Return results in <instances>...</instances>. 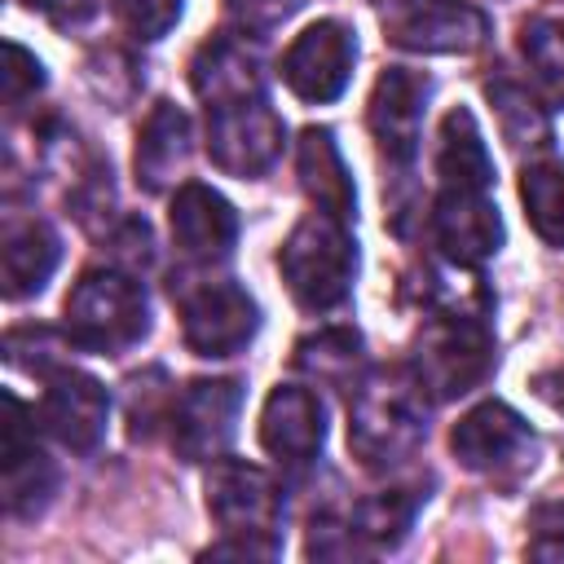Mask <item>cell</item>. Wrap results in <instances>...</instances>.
<instances>
[{
    "label": "cell",
    "mask_w": 564,
    "mask_h": 564,
    "mask_svg": "<svg viewBox=\"0 0 564 564\" xmlns=\"http://www.w3.org/2000/svg\"><path fill=\"white\" fill-rule=\"evenodd\" d=\"M427 392L405 370H370L348 397V449L370 471H392L427 436Z\"/></svg>",
    "instance_id": "cell-1"
},
{
    "label": "cell",
    "mask_w": 564,
    "mask_h": 564,
    "mask_svg": "<svg viewBox=\"0 0 564 564\" xmlns=\"http://www.w3.org/2000/svg\"><path fill=\"white\" fill-rule=\"evenodd\" d=\"M207 516L220 529V542L207 546L212 560H273L282 551L286 498L273 471L247 458H216L207 471Z\"/></svg>",
    "instance_id": "cell-2"
},
{
    "label": "cell",
    "mask_w": 564,
    "mask_h": 564,
    "mask_svg": "<svg viewBox=\"0 0 564 564\" xmlns=\"http://www.w3.org/2000/svg\"><path fill=\"white\" fill-rule=\"evenodd\" d=\"M494 370V335L476 308H436L410 344V375L427 401H454L480 388Z\"/></svg>",
    "instance_id": "cell-3"
},
{
    "label": "cell",
    "mask_w": 564,
    "mask_h": 564,
    "mask_svg": "<svg viewBox=\"0 0 564 564\" xmlns=\"http://www.w3.org/2000/svg\"><path fill=\"white\" fill-rule=\"evenodd\" d=\"M278 269L300 308L308 313L339 308L357 278V242H352L348 220L326 216V212L300 216L278 251Z\"/></svg>",
    "instance_id": "cell-4"
},
{
    "label": "cell",
    "mask_w": 564,
    "mask_h": 564,
    "mask_svg": "<svg viewBox=\"0 0 564 564\" xmlns=\"http://www.w3.org/2000/svg\"><path fill=\"white\" fill-rule=\"evenodd\" d=\"M62 330L88 352H123L150 330V300L119 264L84 269L62 304Z\"/></svg>",
    "instance_id": "cell-5"
},
{
    "label": "cell",
    "mask_w": 564,
    "mask_h": 564,
    "mask_svg": "<svg viewBox=\"0 0 564 564\" xmlns=\"http://www.w3.org/2000/svg\"><path fill=\"white\" fill-rule=\"evenodd\" d=\"M203 145H207V159L225 176L256 181V176H264L282 159L286 123L269 106V93L264 97L225 101V106L203 110Z\"/></svg>",
    "instance_id": "cell-6"
},
{
    "label": "cell",
    "mask_w": 564,
    "mask_h": 564,
    "mask_svg": "<svg viewBox=\"0 0 564 564\" xmlns=\"http://www.w3.org/2000/svg\"><path fill=\"white\" fill-rule=\"evenodd\" d=\"M181 339L194 357H234L260 330V304L234 278H198L176 291Z\"/></svg>",
    "instance_id": "cell-7"
},
{
    "label": "cell",
    "mask_w": 564,
    "mask_h": 564,
    "mask_svg": "<svg viewBox=\"0 0 564 564\" xmlns=\"http://www.w3.org/2000/svg\"><path fill=\"white\" fill-rule=\"evenodd\" d=\"M388 44L427 57H467L489 44V13L471 0H401L383 18Z\"/></svg>",
    "instance_id": "cell-8"
},
{
    "label": "cell",
    "mask_w": 564,
    "mask_h": 564,
    "mask_svg": "<svg viewBox=\"0 0 564 564\" xmlns=\"http://www.w3.org/2000/svg\"><path fill=\"white\" fill-rule=\"evenodd\" d=\"M357 66V35L348 22L339 18H317L308 22L282 53V84L308 101V106H326L335 97H344L348 79Z\"/></svg>",
    "instance_id": "cell-9"
},
{
    "label": "cell",
    "mask_w": 564,
    "mask_h": 564,
    "mask_svg": "<svg viewBox=\"0 0 564 564\" xmlns=\"http://www.w3.org/2000/svg\"><path fill=\"white\" fill-rule=\"evenodd\" d=\"M242 383L238 379H189L172 397L167 432L185 463H216L238 432Z\"/></svg>",
    "instance_id": "cell-10"
},
{
    "label": "cell",
    "mask_w": 564,
    "mask_h": 564,
    "mask_svg": "<svg viewBox=\"0 0 564 564\" xmlns=\"http://www.w3.org/2000/svg\"><path fill=\"white\" fill-rule=\"evenodd\" d=\"M35 423L62 449L93 454L110 423V392L101 388V379H93L84 370L53 366L44 375V392L35 401Z\"/></svg>",
    "instance_id": "cell-11"
},
{
    "label": "cell",
    "mask_w": 564,
    "mask_h": 564,
    "mask_svg": "<svg viewBox=\"0 0 564 564\" xmlns=\"http://www.w3.org/2000/svg\"><path fill=\"white\" fill-rule=\"evenodd\" d=\"M40 423L26 414L18 397H4V427H0V480H4V511L31 520L48 507L57 489V467L40 445Z\"/></svg>",
    "instance_id": "cell-12"
},
{
    "label": "cell",
    "mask_w": 564,
    "mask_h": 564,
    "mask_svg": "<svg viewBox=\"0 0 564 564\" xmlns=\"http://www.w3.org/2000/svg\"><path fill=\"white\" fill-rule=\"evenodd\" d=\"M427 229L454 269H480L502 247V216L489 189H436Z\"/></svg>",
    "instance_id": "cell-13"
},
{
    "label": "cell",
    "mask_w": 564,
    "mask_h": 564,
    "mask_svg": "<svg viewBox=\"0 0 564 564\" xmlns=\"http://www.w3.org/2000/svg\"><path fill=\"white\" fill-rule=\"evenodd\" d=\"M427 97H432V79L423 70L410 66H388L375 88H370V137L379 145V154L397 167L414 163L419 141H423V119H427Z\"/></svg>",
    "instance_id": "cell-14"
},
{
    "label": "cell",
    "mask_w": 564,
    "mask_h": 564,
    "mask_svg": "<svg viewBox=\"0 0 564 564\" xmlns=\"http://www.w3.org/2000/svg\"><path fill=\"white\" fill-rule=\"evenodd\" d=\"M326 441V405L308 383H278L264 397L260 410V449L286 467V471H304L317 463Z\"/></svg>",
    "instance_id": "cell-15"
},
{
    "label": "cell",
    "mask_w": 564,
    "mask_h": 564,
    "mask_svg": "<svg viewBox=\"0 0 564 564\" xmlns=\"http://www.w3.org/2000/svg\"><path fill=\"white\" fill-rule=\"evenodd\" d=\"M167 229L172 247L189 264H220L238 242V212L220 189L203 181H181L167 203Z\"/></svg>",
    "instance_id": "cell-16"
},
{
    "label": "cell",
    "mask_w": 564,
    "mask_h": 564,
    "mask_svg": "<svg viewBox=\"0 0 564 564\" xmlns=\"http://www.w3.org/2000/svg\"><path fill=\"white\" fill-rule=\"evenodd\" d=\"M449 454L467 471L494 476L520 467L533 454V432L507 401H480L449 427Z\"/></svg>",
    "instance_id": "cell-17"
},
{
    "label": "cell",
    "mask_w": 564,
    "mask_h": 564,
    "mask_svg": "<svg viewBox=\"0 0 564 564\" xmlns=\"http://www.w3.org/2000/svg\"><path fill=\"white\" fill-rule=\"evenodd\" d=\"M189 84H194V97L203 101V110L242 101V97H264L260 57L247 44V35H238V31L212 35L207 44H198V53L189 62Z\"/></svg>",
    "instance_id": "cell-18"
},
{
    "label": "cell",
    "mask_w": 564,
    "mask_h": 564,
    "mask_svg": "<svg viewBox=\"0 0 564 564\" xmlns=\"http://www.w3.org/2000/svg\"><path fill=\"white\" fill-rule=\"evenodd\" d=\"M194 154V123L176 101H154L150 115L141 119L137 132V154H132V172L137 185L150 194H163L167 185H176L189 167Z\"/></svg>",
    "instance_id": "cell-19"
},
{
    "label": "cell",
    "mask_w": 564,
    "mask_h": 564,
    "mask_svg": "<svg viewBox=\"0 0 564 564\" xmlns=\"http://www.w3.org/2000/svg\"><path fill=\"white\" fill-rule=\"evenodd\" d=\"M62 260V238L40 216H9L0 229V282L4 300L40 295Z\"/></svg>",
    "instance_id": "cell-20"
},
{
    "label": "cell",
    "mask_w": 564,
    "mask_h": 564,
    "mask_svg": "<svg viewBox=\"0 0 564 564\" xmlns=\"http://www.w3.org/2000/svg\"><path fill=\"white\" fill-rule=\"evenodd\" d=\"M295 172H300V189L313 203V212L339 216L352 225L357 216V189H352V172L335 145L330 128H304L295 141Z\"/></svg>",
    "instance_id": "cell-21"
},
{
    "label": "cell",
    "mask_w": 564,
    "mask_h": 564,
    "mask_svg": "<svg viewBox=\"0 0 564 564\" xmlns=\"http://www.w3.org/2000/svg\"><path fill=\"white\" fill-rule=\"evenodd\" d=\"M436 181H441V189H489L494 185V159H489L485 132L471 119V110H463V106H454L441 119Z\"/></svg>",
    "instance_id": "cell-22"
},
{
    "label": "cell",
    "mask_w": 564,
    "mask_h": 564,
    "mask_svg": "<svg viewBox=\"0 0 564 564\" xmlns=\"http://www.w3.org/2000/svg\"><path fill=\"white\" fill-rule=\"evenodd\" d=\"M427 502V494L419 485H392V489H379V494H366L361 502H352L348 511V529L366 551H392L405 542L419 507Z\"/></svg>",
    "instance_id": "cell-23"
},
{
    "label": "cell",
    "mask_w": 564,
    "mask_h": 564,
    "mask_svg": "<svg viewBox=\"0 0 564 564\" xmlns=\"http://www.w3.org/2000/svg\"><path fill=\"white\" fill-rule=\"evenodd\" d=\"M485 97L494 106V119H498V132L502 141L516 150V154H529V159H542L546 145H551V119H546V101L538 93H529L524 84L516 79H489L485 84Z\"/></svg>",
    "instance_id": "cell-24"
},
{
    "label": "cell",
    "mask_w": 564,
    "mask_h": 564,
    "mask_svg": "<svg viewBox=\"0 0 564 564\" xmlns=\"http://www.w3.org/2000/svg\"><path fill=\"white\" fill-rule=\"evenodd\" d=\"M295 366L322 383V388H344L352 392L361 383V366H366V352H361V335L348 330V326H322L317 335H304L295 344Z\"/></svg>",
    "instance_id": "cell-25"
},
{
    "label": "cell",
    "mask_w": 564,
    "mask_h": 564,
    "mask_svg": "<svg viewBox=\"0 0 564 564\" xmlns=\"http://www.w3.org/2000/svg\"><path fill=\"white\" fill-rule=\"evenodd\" d=\"M520 203H524V216L533 225V234L564 251V163L555 159H529L524 172H520Z\"/></svg>",
    "instance_id": "cell-26"
},
{
    "label": "cell",
    "mask_w": 564,
    "mask_h": 564,
    "mask_svg": "<svg viewBox=\"0 0 564 564\" xmlns=\"http://www.w3.org/2000/svg\"><path fill=\"white\" fill-rule=\"evenodd\" d=\"M520 62L533 79V93L546 106H564V22L560 18H529L520 22Z\"/></svg>",
    "instance_id": "cell-27"
},
{
    "label": "cell",
    "mask_w": 564,
    "mask_h": 564,
    "mask_svg": "<svg viewBox=\"0 0 564 564\" xmlns=\"http://www.w3.org/2000/svg\"><path fill=\"white\" fill-rule=\"evenodd\" d=\"M110 4H115V18L128 26V35H137V40H163L176 26L185 0H110Z\"/></svg>",
    "instance_id": "cell-28"
},
{
    "label": "cell",
    "mask_w": 564,
    "mask_h": 564,
    "mask_svg": "<svg viewBox=\"0 0 564 564\" xmlns=\"http://www.w3.org/2000/svg\"><path fill=\"white\" fill-rule=\"evenodd\" d=\"M0 84H4V106H9V110H22V106L35 101V93L44 88V66H40V57L9 40V44H4Z\"/></svg>",
    "instance_id": "cell-29"
},
{
    "label": "cell",
    "mask_w": 564,
    "mask_h": 564,
    "mask_svg": "<svg viewBox=\"0 0 564 564\" xmlns=\"http://www.w3.org/2000/svg\"><path fill=\"white\" fill-rule=\"evenodd\" d=\"M300 4H304V0H225V13H229V22H234L238 35L260 40V35H269L273 26H282Z\"/></svg>",
    "instance_id": "cell-30"
},
{
    "label": "cell",
    "mask_w": 564,
    "mask_h": 564,
    "mask_svg": "<svg viewBox=\"0 0 564 564\" xmlns=\"http://www.w3.org/2000/svg\"><path fill=\"white\" fill-rule=\"evenodd\" d=\"M304 555L308 560H348V555H361L352 529H348V516H313L308 520V542H304Z\"/></svg>",
    "instance_id": "cell-31"
},
{
    "label": "cell",
    "mask_w": 564,
    "mask_h": 564,
    "mask_svg": "<svg viewBox=\"0 0 564 564\" xmlns=\"http://www.w3.org/2000/svg\"><path fill=\"white\" fill-rule=\"evenodd\" d=\"M529 555H538V560H564V498L542 502L529 516Z\"/></svg>",
    "instance_id": "cell-32"
},
{
    "label": "cell",
    "mask_w": 564,
    "mask_h": 564,
    "mask_svg": "<svg viewBox=\"0 0 564 564\" xmlns=\"http://www.w3.org/2000/svg\"><path fill=\"white\" fill-rule=\"evenodd\" d=\"M31 13L48 18L53 26H79L97 13V0H22Z\"/></svg>",
    "instance_id": "cell-33"
},
{
    "label": "cell",
    "mask_w": 564,
    "mask_h": 564,
    "mask_svg": "<svg viewBox=\"0 0 564 564\" xmlns=\"http://www.w3.org/2000/svg\"><path fill=\"white\" fill-rule=\"evenodd\" d=\"M533 392H538L555 414H564V357L551 361V366H542V370L533 375Z\"/></svg>",
    "instance_id": "cell-34"
},
{
    "label": "cell",
    "mask_w": 564,
    "mask_h": 564,
    "mask_svg": "<svg viewBox=\"0 0 564 564\" xmlns=\"http://www.w3.org/2000/svg\"><path fill=\"white\" fill-rule=\"evenodd\" d=\"M375 9H392V4H401V0H370Z\"/></svg>",
    "instance_id": "cell-35"
}]
</instances>
